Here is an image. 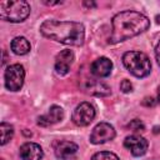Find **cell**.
<instances>
[{"instance_id":"obj_1","label":"cell","mask_w":160,"mask_h":160,"mask_svg":"<svg viewBox=\"0 0 160 160\" xmlns=\"http://www.w3.org/2000/svg\"><path fill=\"white\" fill-rule=\"evenodd\" d=\"M109 42L116 44L146 31L150 26V20L141 12L126 10L116 14L112 18Z\"/></svg>"},{"instance_id":"obj_2","label":"cell","mask_w":160,"mask_h":160,"mask_svg":"<svg viewBox=\"0 0 160 160\" xmlns=\"http://www.w3.org/2000/svg\"><path fill=\"white\" fill-rule=\"evenodd\" d=\"M40 32L50 40L71 46H81L85 40V28L76 21L45 20L40 25Z\"/></svg>"},{"instance_id":"obj_3","label":"cell","mask_w":160,"mask_h":160,"mask_svg":"<svg viewBox=\"0 0 160 160\" xmlns=\"http://www.w3.org/2000/svg\"><path fill=\"white\" fill-rule=\"evenodd\" d=\"M122 64L130 74L136 78H145L151 71V62L141 51H128L122 55Z\"/></svg>"},{"instance_id":"obj_4","label":"cell","mask_w":160,"mask_h":160,"mask_svg":"<svg viewBox=\"0 0 160 160\" xmlns=\"http://www.w3.org/2000/svg\"><path fill=\"white\" fill-rule=\"evenodd\" d=\"M30 14V5L24 0L0 1V18L9 22H21Z\"/></svg>"},{"instance_id":"obj_5","label":"cell","mask_w":160,"mask_h":160,"mask_svg":"<svg viewBox=\"0 0 160 160\" xmlns=\"http://www.w3.org/2000/svg\"><path fill=\"white\" fill-rule=\"evenodd\" d=\"M25 79V70L24 66L20 64L9 65L4 72L5 88L10 91H19L22 88Z\"/></svg>"},{"instance_id":"obj_6","label":"cell","mask_w":160,"mask_h":160,"mask_svg":"<svg viewBox=\"0 0 160 160\" xmlns=\"http://www.w3.org/2000/svg\"><path fill=\"white\" fill-rule=\"evenodd\" d=\"M95 115H96L95 108L90 102L84 101V102H80L75 108L71 119H72V122L75 125H78V126H86V125H89L94 120Z\"/></svg>"},{"instance_id":"obj_7","label":"cell","mask_w":160,"mask_h":160,"mask_svg":"<svg viewBox=\"0 0 160 160\" xmlns=\"http://www.w3.org/2000/svg\"><path fill=\"white\" fill-rule=\"evenodd\" d=\"M114 138H115L114 126L108 122H100L92 129V131L90 134V142L99 145V144H104L109 140H112Z\"/></svg>"},{"instance_id":"obj_8","label":"cell","mask_w":160,"mask_h":160,"mask_svg":"<svg viewBox=\"0 0 160 160\" xmlns=\"http://www.w3.org/2000/svg\"><path fill=\"white\" fill-rule=\"evenodd\" d=\"M79 148L75 142L68 140H59L54 144V152L55 156L60 160H70L75 158Z\"/></svg>"},{"instance_id":"obj_9","label":"cell","mask_w":160,"mask_h":160,"mask_svg":"<svg viewBox=\"0 0 160 160\" xmlns=\"http://www.w3.org/2000/svg\"><path fill=\"white\" fill-rule=\"evenodd\" d=\"M124 146L130 150V152L134 156H142L149 146V142L145 138L139 136V135H130L125 138L124 140Z\"/></svg>"},{"instance_id":"obj_10","label":"cell","mask_w":160,"mask_h":160,"mask_svg":"<svg viewBox=\"0 0 160 160\" xmlns=\"http://www.w3.org/2000/svg\"><path fill=\"white\" fill-rule=\"evenodd\" d=\"M74 52L71 50H62L55 58V72L58 75H66L70 70V66L74 62Z\"/></svg>"},{"instance_id":"obj_11","label":"cell","mask_w":160,"mask_h":160,"mask_svg":"<svg viewBox=\"0 0 160 160\" xmlns=\"http://www.w3.org/2000/svg\"><path fill=\"white\" fill-rule=\"evenodd\" d=\"M21 160H41L44 156L42 149L36 142H25L19 150Z\"/></svg>"},{"instance_id":"obj_12","label":"cell","mask_w":160,"mask_h":160,"mask_svg":"<svg viewBox=\"0 0 160 160\" xmlns=\"http://www.w3.org/2000/svg\"><path fill=\"white\" fill-rule=\"evenodd\" d=\"M62 118H64L62 108L59 106V105H52V106H50V109L46 114L41 115L38 119V124L40 126H49V125H52V124H56V122L61 121Z\"/></svg>"},{"instance_id":"obj_13","label":"cell","mask_w":160,"mask_h":160,"mask_svg":"<svg viewBox=\"0 0 160 160\" xmlns=\"http://www.w3.org/2000/svg\"><path fill=\"white\" fill-rule=\"evenodd\" d=\"M111 70H112V62L110 59H108L105 56L96 59L90 66L91 74L95 75L96 78H106L110 75Z\"/></svg>"},{"instance_id":"obj_14","label":"cell","mask_w":160,"mask_h":160,"mask_svg":"<svg viewBox=\"0 0 160 160\" xmlns=\"http://www.w3.org/2000/svg\"><path fill=\"white\" fill-rule=\"evenodd\" d=\"M11 50L16 55H25L30 51V42L24 36H16L11 41Z\"/></svg>"},{"instance_id":"obj_15","label":"cell","mask_w":160,"mask_h":160,"mask_svg":"<svg viewBox=\"0 0 160 160\" xmlns=\"http://www.w3.org/2000/svg\"><path fill=\"white\" fill-rule=\"evenodd\" d=\"M85 90H88V92L90 94H94V95H100V96H105V95H109L111 92L110 88H108L105 84H101L99 81H95V82H90V86L85 88Z\"/></svg>"},{"instance_id":"obj_16","label":"cell","mask_w":160,"mask_h":160,"mask_svg":"<svg viewBox=\"0 0 160 160\" xmlns=\"http://www.w3.org/2000/svg\"><path fill=\"white\" fill-rule=\"evenodd\" d=\"M0 132H1V141H0V144L5 145V144H8L11 140V138L14 135V128L10 124H8V122H1L0 124Z\"/></svg>"},{"instance_id":"obj_17","label":"cell","mask_w":160,"mask_h":160,"mask_svg":"<svg viewBox=\"0 0 160 160\" xmlns=\"http://www.w3.org/2000/svg\"><path fill=\"white\" fill-rule=\"evenodd\" d=\"M91 160H120L116 154L110 151H99L92 155Z\"/></svg>"},{"instance_id":"obj_18","label":"cell","mask_w":160,"mask_h":160,"mask_svg":"<svg viewBox=\"0 0 160 160\" xmlns=\"http://www.w3.org/2000/svg\"><path fill=\"white\" fill-rule=\"evenodd\" d=\"M128 128H129L130 130H134V131H144V129H145L144 124H142L139 119L131 120V121L128 124Z\"/></svg>"},{"instance_id":"obj_19","label":"cell","mask_w":160,"mask_h":160,"mask_svg":"<svg viewBox=\"0 0 160 160\" xmlns=\"http://www.w3.org/2000/svg\"><path fill=\"white\" fill-rule=\"evenodd\" d=\"M120 89H121V91L125 92V94L131 92V91H132V84L130 82V80L124 79V80L121 81V84H120Z\"/></svg>"},{"instance_id":"obj_20","label":"cell","mask_w":160,"mask_h":160,"mask_svg":"<svg viewBox=\"0 0 160 160\" xmlns=\"http://www.w3.org/2000/svg\"><path fill=\"white\" fill-rule=\"evenodd\" d=\"M142 105H145V106H154L155 105V100L152 98H145L142 100Z\"/></svg>"},{"instance_id":"obj_21","label":"cell","mask_w":160,"mask_h":160,"mask_svg":"<svg viewBox=\"0 0 160 160\" xmlns=\"http://www.w3.org/2000/svg\"><path fill=\"white\" fill-rule=\"evenodd\" d=\"M155 58H156V61L160 66V40H159V42L156 44V48H155Z\"/></svg>"},{"instance_id":"obj_22","label":"cell","mask_w":160,"mask_h":160,"mask_svg":"<svg viewBox=\"0 0 160 160\" xmlns=\"http://www.w3.org/2000/svg\"><path fill=\"white\" fill-rule=\"evenodd\" d=\"M46 5H59V4H62V1H44Z\"/></svg>"},{"instance_id":"obj_23","label":"cell","mask_w":160,"mask_h":160,"mask_svg":"<svg viewBox=\"0 0 160 160\" xmlns=\"http://www.w3.org/2000/svg\"><path fill=\"white\" fill-rule=\"evenodd\" d=\"M84 5L90 6V8H91V6H92V8H95V6H96V4H95V2H84Z\"/></svg>"},{"instance_id":"obj_24","label":"cell","mask_w":160,"mask_h":160,"mask_svg":"<svg viewBox=\"0 0 160 160\" xmlns=\"http://www.w3.org/2000/svg\"><path fill=\"white\" fill-rule=\"evenodd\" d=\"M159 131H160V128H159V126H155V128H154V132H155V134H158Z\"/></svg>"},{"instance_id":"obj_25","label":"cell","mask_w":160,"mask_h":160,"mask_svg":"<svg viewBox=\"0 0 160 160\" xmlns=\"http://www.w3.org/2000/svg\"><path fill=\"white\" fill-rule=\"evenodd\" d=\"M158 101L160 102V86H159V89H158Z\"/></svg>"},{"instance_id":"obj_26","label":"cell","mask_w":160,"mask_h":160,"mask_svg":"<svg viewBox=\"0 0 160 160\" xmlns=\"http://www.w3.org/2000/svg\"><path fill=\"white\" fill-rule=\"evenodd\" d=\"M1 160H4V159H1Z\"/></svg>"}]
</instances>
